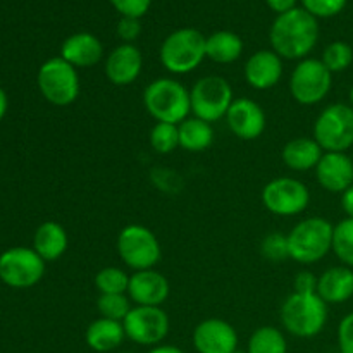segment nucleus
<instances>
[{"label": "nucleus", "mask_w": 353, "mask_h": 353, "mask_svg": "<svg viewBox=\"0 0 353 353\" xmlns=\"http://www.w3.org/2000/svg\"><path fill=\"white\" fill-rule=\"evenodd\" d=\"M150 147L157 154L169 155L179 147V131L178 124L169 123H155L150 130Z\"/></svg>", "instance_id": "7c9ffc66"}, {"label": "nucleus", "mask_w": 353, "mask_h": 353, "mask_svg": "<svg viewBox=\"0 0 353 353\" xmlns=\"http://www.w3.org/2000/svg\"><path fill=\"white\" fill-rule=\"evenodd\" d=\"M145 110L155 123L179 124L192 114L190 90L174 78H157L143 90Z\"/></svg>", "instance_id": "20e7f679"}, {"label": "nucleus", "mask_w": 353, "mask_h": 353, "mask_svg": "<svg viewBox=\"0 0 353 353\" xmlns=\"http://www.w3.org/2000/svg\"><path fill=\"white\" fill-rule=\"evenodd\" d=\"M228 130L236 138L245 141H254L264 134L268 126V116L261 103L252 99H234L226 114Z\"/></svg>", "instance_id": "4468645a"}, {"label": "nucleus", "mask_w": 353, "mask_h": 353, "mask_svg": "<svg viewBox=\"0 0 353 353\" xmlns=\"http://www.w3.org/2000/svg\"><path fill=\"white\" fill-rule=\"evenodd\" d=\"M121 43H134L141 34V23L137 17H121L116 26Z\"/></svg>", "instance_id": "c9c22d12"}, {"label": "nucleus", "mask_w": 353, "mask_h": 353, "mask_svg": "<svg viewBox=\"0 0 353 353\" xmlns=\"http://www.w3.org/2000/svg\"><path fill=\"white\" fill-rule=\"evenodd\" d=\"M7 107H9V100H7L6 92H3V90L0 88V121H2L3 116H6Z\"/></svg>", "instance_id": "79ce46f5"}, {"label": "nucleus", "mask_w": 353, "mask_h": 353, "mask_svg": "<svg viewBox=\"0 0 353 353\" xmlns=\"http://www.w3.org/2000/svg\"><path fill=\"white\" fill-rule=\"evenodd\" d=\"M37 81L43 99L55 107L71 105L78 100L81 92L78 69L61 55L48 59L40 65Z\"/></svg>", "instance_id": "0eeeda50"}, {"label": "nucleus", "mask_w": 353, "mask_h": 353, "mask_svg": "<svg viewBox=\"0 0 353 353\" xmlns=\"http://www.w3.org/2000/svg\"><path fill=\"white\" fill-rule=\"evenodd\" d=\"M131 309H133V305H131V300L126 293H123V295H99V299H97V310H99L100 317H105V319L123 323Z\"/></svg>", "instance_id": "2f4dec72"}, {"label": "nucleus", "mask_w": 353, "mask_h": 353, "mask_svg": "<svg viewBox=\"0 0 353 353\" xmlns=\"http://www.w3.org/2000/svg\"><path fill=\"white\" fill-rule=\"evenodd\" d=\"M192 341L199 353H234L238 350L240 338L233 324L210 317L196 324Z\"/></svg>", "instance_id": "2eb2a0df"}, {"label": "nucleus", "mask_w": 353, "mask_h": 353, "mask_svg": "<svg viewBox=\"0 0 353 353\" xmlns=\"http://www.w3.org/2000/svg\"><path fill=\"white\" fill-rule=\"evenodd\" d=\"M247 353H288V341L278 327L261 326L248 338Z\"/></svg>", "instance_id": "bb28decb"}, {"label": "nucleus", "mask_w": 353, "mask_h": 353, "mask_svg": "<svg viewBox=\"0 0 353 353\" xmlns=\"http://www.w3.org/2000/svg\"><path fill=\"white\" fill-rule=\"evenodd\" d=\"M117 255L131 271L155 269L162 259V247L150 228L143 224H128L117 234Z\"/></svg>", "instance_id": "423d86ee"}, {"label": "nucleus", "mask_w": 353, "mask_h": 353, "mask_svg": "<svg viewBox=\"0 0 353 353\" xmlns=\"http://www.w3.org/2000/svg\"><path fill=\"white\" fill-rule=\"evenodd\" d=\"M103 43L88 31H79L65 38L61 45V57L76 69H88L103 59Z\"/></svg>", "instance_id": "aec40b11"}, {"label": "nucleus", "mask_w": 353, "mask_h": 353, "mask_svg": "<svg viewBox=\"0 0 353 353\" xmlns=\"http://www.w3.org/2000/svg\"><path fill=\"white\" fill-rule=\"evenodd\" d=\"M126 338L141 347H157L168 338L171 323L162 307L134 305L123 321Z\"/></svg>", "instance_id": "ddd939ff"}, {"label": "nucleus", "mask_w": 353, "mask_h": 353, "mask_svg": "<svg viewBox=\"0 0 353 353\" xmlns=\"http://www.w3.org/2000/svg\"><path fill=\"white\" fill-rule=\"evenodd\" d=\"M234 353H247V352H240V350H236Z\"/></svg>", "instance_id": "c03bdc74"}, {"label": "nucleus", "mask_w": 353, "mask_h": 353, "mask_svg": "<svg viewBox=\"0 0 353 353\" xmlns=\"http://www.w3.org/2000/svg\"><path fill=\"white\" fill-rule=\"evenodd\" d=\"M130 276L131 274H128L124 269L107 265L97 272L93 283H95L99 295H123V293H128Z\"/></svg>", "instance_id": "cd10ccee"}, {"label": "nucleus", "mask_w": 353, "mask_h": 353, "mask_svg": "<svg viewBox=\"0 0 353 353\" xmlns=\"http://www.w3.org/2000/svg\"><path fill=\"white\" fill-rule=\"evenodd\" d=\"M296 2H299V0H265L269 9H271L272 12L278 14V16L279 14H285L288 12V10L295 9Z\"/></svg>", "instance_id": "58836bf2"}, {"label": "nucleus", "mask_w": 353, "mask_h": 353, "mask_svg": "<svg viewBox=\"0 0 353 353\" xmlns=\"http://www.w3.org/2000/svg\"><path fill=\"white\" fill-rule=\"evenodd\" d=\"M171 293V285L162 272L155 269L137 271L130 276L128 293L134 305L162 307Z\"/></svg>", "instance_id": "a211bd4d"}, {"label": "nucleus", "mask_w": 353, "mask_h": 353, "mask_svg": "<svg viewBox=\"0 0 353 353\" xmlns=\"http://www.w3.org/2000/svg\"><path fill=\"white\" fill-rule=\"evenodd\" d=\"M192 100V116L200 117L207 123H217L224 119L234 102L233 86L226 78L217 74L203 76L196 79L190 90Z\"/></svg>", "instance_id": "1a4fd4ad"}, {"label": "nucleus", "mask_w": 353, "mask_h": 353, "mask_svg": "<svg viewBox=\"0 0 353 353\" xmlns=\"http://www.w3.org/2000/svg\"><path fill=\"white\" fill-rule=\"evenodd\" d=\"M121 17H137L141 19L150 10L152 0H109Z\"/></svg>", "instance_id": "f704fd0d"}, {"label": "nucleus", "mask_w": 353, "mask_h": 353, "mask_svg": "<svg viewBox=\"0 0 353 353\" xmlns=\"http://www.w3.org/2000/svg\"><path fill=\"white\" fill-rule=\"evenodd\" d=\"M293 292L317 293V276L312 271H300L293 279Z\"/></svg>", "instance_id": "4c0bfd02"}, {"label": "nucleus", "mask_w": 353, "mask_h": 353, "mask_svg": "<svg viewBox=\"0 0 353 353\" xmlns=\"http://www.w3.org/2000/svg\"><path fill=\"white\" fill-rule=\"evenodd\" d=\"M265 209L279 217H293L305 212L310 203L309 186L296 178L279 176L265 183L261 192Z\"/></svg>", "instance_id": "9b49d317"}, {"label": "nucleus", "mask_w": 353, "mask_h": 353, "mask_svg": "<svg viewBox=\"0 0 353 353\" xmlns=\"http://www.w3.org/2000/svg\"><path fill=\"white\" fill-rule=\"evenodd\" d=\"M179 147L192 154H200L214 143V128L200 117L190 116L178 124Z\"/></svg>", "instance_id": "a878e982"}, {"label": "nucleus", "mask_w": 353, "mask_h": 353, "mask_svg": "<svg viewBox=\"0 0 353 353\" xmlns=\"http://www.w3.org/2000/svg\"><path fill=\"white\" fill-rule=\"evenodd\" d=\"M45 264L33 248L12 247L0 255V279L10 288H31L43 278Z\"/></svg>", "instance_id": "f8f14e48"}, {"label": "nucleus", "mask_w": 353, "mask_h": 353, "mask_svg": "<svg viewBox=\"0 0 353 353\" xmlns=\"http://www.w3.org/2000/svg\"><path fill=\"white\" fill-rule=\"evenodd\" d=\"M333 254L347 268L353 269V219L345 217L334 224Z\"/></svg>", "instance_id": "c85d7f7f"}, {"label": "nucleus", "mask_w": 353, "mask_h": 353, "mask_svg": "<svg viewBox=\"0 0 353 353\" xmlns=\"http://www.w3.org/2000/svg\"><path fill=\"white\" fill-rule=\"evenodd\" d=\"M333 88V72L321 59L307 57L296 62L290 76V93L300 105H317Z\"/></svg>", "instance_id": "9d476101"}, {"label": "nucleus", "mask_w": 353, "mask_h": 353, "mask_svg": "<svg viewBox=\"0 0 353 353\" xmlns=\"http://www.w3.org/2000/svg\"><path fill=\"white\" fill-rule=\"evenodd\" d=\"M333 231L326 217L314 216L299 221L288 233L290 259L296 264L312 265L333 252Z\"/></svg>", "instance_id": "7ed1b4c3"}, {"label": "nucleus", "mask_w": 353, "mask_h": 353, "mask_svg": "<svg viewBox=\"0 0 353 353\" xmlns=\"http://www.w3.org/2000/svg\"><path fill=\"white\" fill-rule=\"evenodd\" d=\"M285 72L283 59L272 48L257 50L247 59L243 68L245 81L259 92H265L279 85Z\"/></svg>", "instance_id": "f3484780"}, {"label": "nucleus", "mask_w": 353, "mask_h": 353, "mask_svg": "<svg viewBox=\"0 0 353 353\" xmlns=\"http://www.w3.org/2000/svg\"><path fill=\"white\" fill-rule=\"evenodd\" d=\"M317 295L327 305H341L353 296V269L333 265L317 278Z\"/></svg>", "instance_id": "412c9836"}, {"label": "nucleus", "mask_w": 353, "mask_h": 353, "mask_svg": "<svg viewBox=\"0 0 353 353\" xmlns=\"http://www.w3.org/2000/svg\"><path fill=\"white\" fill-rule=\"evenodd\" d=\"M148 353H185L181 348L174 347V345H157V347H152Z\"/></svg>", "instance_id": "a19ab883"}, {"label": "nucleus", "mask_w": 353, "mask_h": 353, "mask_svg": "<svg viewBox=\"0 0 353 353\" xmlns=\"http://www.w3.org/2000/svg\"><path fill=\"white\" fill-rule=\"evenodd\" d=\"M348 97H350V105L353 107V86L350 88V93H348Z\"/></svg>", "instance_id": "37998d69"}, {"label": "nucleus", "mask_w": 353, "mask_h": 353, "mask_svg": "<svg viewBox=\"0 0 353 353\" xmlns=\"http://www.w3.org/2000/svg\"><path fill=\"white\" fill-rule=\"evenodd\" d=\"M271 48L285 61H302L319 41V21L303 7L276 16L269 30Z\"/></svg>", "instance_id": "f257e3e1"}, {"label": "nucleus", "mask_w": 353, "mask_h": 353, "mask_svg": "<svg viewBox=\"0 0 353 353\" xmlns=\"http://www.w3.org/2000/svg\"><path fill=\"white\" fill-rule=\"evenodd\" d=\"M69 236L64 226L55 221H47L37 228L33 236V250L45 262H55L68 252Z\"/></svg>", "instance_id": "5701e85b"}, {"label": "nucleus", "mask_w": 353, "mask_h": 353, "mask_svg": "<svg viewBox=\"0 0 353 353\" xmlns=\"http://www.w3.org/2000/svg\"><path fill=\"white\" fill-rule=\"evenodd\" d=\"M124 340H126V333H124L123 323L105 319V317H99V319L92 321L85 331L86 345L97 353H109L117 350Z\"/></svg>", "instance_id": "b1692460"}, {"label": "nucleus", "mask_w": 353, "mask_h": 353, "mask_svg": "<svg viewBox=\"0 0 353 353\" xmlns=\"http://www.w3.org/2000/svg\"><path fill=\"white\" fill-rule=\"evenodd\" d=\"M143 71V55L134 43H121L109 52L103 62L105 78L116 86H130Z\"/></svg>", "instance_id": "dca6fc26"}, {"label": "nucleus", "mask_w": 353, "mask_h": 353, "mask_svg": "<svg viewBox=\"0 0 353 353\" xmlns=\"http://www.w3.org/2000/svg\"><path fill=\"white\" fill-rule=\"evenodd\" d=\"M119 353H131V352H119Z\"/></svg>", "instance_id": "a18cd8bd"}, {"label": "nucleus", "mask_w": 353, "mask_h": 353, "mask_svg": "<svg viewBox=\"0 0 353 353\" xmlns=\"http://www.w3.org/2000/svg\"><path fill=\"white\" fill-rule=\"evenodd\" d=\"M348 0H302V7L316 19H330L343 12Z\"/></svg>", "instance_id": "72a5a7b5"}, {"label": "nucleus", "mask_w": 353, "mask_h": 353, "mask_svg": "<svg viewBox=\"0 0 353 353\" xmlns=\"http://www.w3.org/2000/svg\"><path fill=\"white\" fill-rule=\"evenodd\" d=\"M323 64L330 69L331 72H343L353 64V48L350 43L343 40H334L326 45L321 57Z\"/></svg>", "instance_id": "c756f323"}, {"label": "nucleus", "mask_w": 353, "mask_h": 353, "mask_svg": "<svg viewBox=\"0 0 353 353\" xmlns=\"http://www.w3.org/2000/svg\"><path fill=\"white\" fill-rule=\"evenodd\" d=\"M324 150L312 137H296L281 150V161L295 172H307L317 168Z\"/></svg>", "instance_id": "4be33fe9"}, {"label": "nucleus", "mask_w": 353, "mask_h": 353, "mask_svg": "<svg viewBox=\"0 0 353 353\" xmlns=\"http://www.w3.org/2000/svg\"><path fill=\"white\" fill-rule=\"evenodd\" d=\"M336 340L340 353H353V312L347 314L338 324Z\"/></svg>", "instance_id": "e433bc0d"}, {"label": "nucleus", "mask_w": 353, "mask_h": 353, "mask_svg": "<svg viewBox=\"0 0 353 353\" xmlns=\"http://www.w3.org/2000/svg\"><path fill=\"white\" fill-rule=\"evenodd\" d=\"M341 209H343L345 216L353 219V185L341 193Z\"/></svg>", "instance_id": "ea45409f"}, {"label": "nucleus", "mask_w": 353, "mask_h": 353, "mask_svg": "<svg viewBox=\"0 0 353 353\" xmlns=\"http://www.w3.org/2000/svg\"><path fill=\"white\" fill-rule=\"evenodd\" d=\"M243 40L240 34L230 30H219L209 34L205 40V54L216 64H233L243 54Z\"/></svg>", "instance_id": "393cba45"}, {"label": "nucleus", "mask_w": 353, "mask_h": 353, "mask_svg": "<svg viewBox=\"0 0 353 353\" xmlns=\"http://www.w3.org/2000/svg\"><path fill=\"white\" fill-rule=\"evenodd\" d=\"M314 171L321 188L330 193H343L353 185V161L347 152H324Z\"/></svg>", "instance_id": "6ab92c4d"}, {"label": "nucleus", "mask_w": 353, "mask_h": 353, "mask_svg": "<svg viewBox=\"0 0 353 353\" xmlns=\"http://www.w3.org/2000/svg\"><path fill=\"white\" fill-rule=\"evenodd\" d=\"M261 254L265 261L274 262V264L288 261V234L281 233V231H272V233L265 234L261 241Z\"/></svg>", "instance_id": "473e14b6"}, {"label": "nucleus", "mask_w": 353, "mask_h": 353, "mask_svg": "<svg viewBox=\"0 0 353 353\" xmlns=\"http://www.w3.org/2000/svg\"><path fill=\"white\" fill-rule=\"evenodd\" d=\"M207 37L195 28H179L164 38L159 50L162 68L176 76H185L200 68L207 59Z\"/></svg>", "instance_id": "39448f33"}, {"label": "nucleus", "mask_w": 353, "mask_h": 353, "mask_svg": "<svg viewBox=\"0 0 353 353\" xmlns=\"http://www.w3.org/2000/svg\"><path fill=\"white\" fill-rule=\"evenodd\" d=\"M327 314L330 305L317 293L293 292L283 302L279 319L286 333L309 340L323 333L327 323Z\"/></svg>", "instance_id": "f03ea898"}, {"label": "nucleus", "mask_w": 353, "mask_h": 353, "mask_svg": "<svg viewBox=\"0 0 353 353\" xmlns=\"http://www.w3.org/2000/svg\"><path fill=\"white\" fill-rule=\"evenodd\" d=\"M312 138L324 152H347L353 147V107L331 103L324 107L312 126Z\"/></svg>", "instance_id": "6e6552de"}]
</instances>
